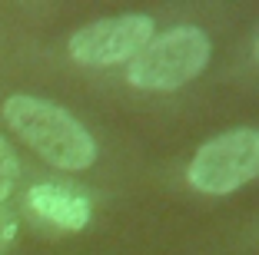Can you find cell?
Segmentation results:
<instances>
[{"instance_id": "obj_1", "label": "cell", "mask_w": 259, "mask_h": 255, "mask_svg": "<svg viewBox=\"0 0 259 255\" xmlns=\"http://www.w3.org/2000/svg\"><path fill=\"white\" fill-rule=\"evenodd\" d=\"M4 120L37 156H44L57 169L80 173L97 163V143L87 133V126L50 99L27 96V93L7 96Z\"/></svg>"}, {"instance_id": "obj_2", "label": "cell", "mask_w": 259, "mask_h": 255, "mask_svg": "<svg viewBox=\"0 0 259 255\" xmlns=\"http://www.w3.org/2000/svg\"><path fill=\"white\" fill-rule=\"evenodd\" d=\"M209 53H213V43L199 27H173L153 37L130 60L126 80L140 90H176L203 73Z\"/></svg>"}, {"instance_id": "obj_3", "label": "cell", "mask_w": 259, "mask_h": 255, "mask_svg": "<svg viewBox=\"0 0 259 255\" xmlns=\"http://www.w3.org/2000/svg\"><path fill=\"white\" fill-rule=\"evenodd\" d=\"M190 186L209 195L236 192L239 186L259 179V129H229V133L199 146L190 163Z\"/></svg>"}, {"instance_id": "obj_4", "label": "cell", "mask_w": 259, "mask_h": 255, "mask_svg": "<svg viewBox=\"0 0 259 255\" xmlns=\"http://www.w3.org/2000/svg\"><path fill=\"white\" fill-rule=\"evenodd\" d=\"M153 40V20L143 14H120L103 17L70 37V57L83 67H113L133 60Z\"/></svg>"}, {"instance_id": "obj_5", "label": "cell", "mask_w": 259, "mask_h": 255, "mask_svg": "<svg viewBox=\"0 0 259 255\" xmlns=\"http://www.w3.org/2000/svg\"><path fill=\"white\" fill-rule=\"evenodd\" d=\"M27 206L33 216H40L44 222L67 229V232H80L90 222V199L83 192H76L60 182H40L27 192Z\"/></svg>"}, {"instance_id": "obj_6", "label": "cell", "mask_w": 259, "mask_h": 255, "mask_svg": "<svg viewBox=\"0 0 259 255\" xmlns=\"http://www.w3.org/2000/svg\"><path fill=\"white\" fill-rule=\"evenodd\" d=\"M14 182H17V156L10 143L0 136V202L14 192Z\"/></svg>"}, {"instance_id": "obj_7", "label": "cell", "mask_w": 259, "mask_h": 255, "mask_svg": "<svg viewBox=\"0 0 259 255\" xmlns=\"http://www.w3.org/2000/svg\"><path fill=\"white\" fill-rule=\"evenodd\" d=\"M256 57H259V40H256Z\"/></svg>"}]
</instances>
